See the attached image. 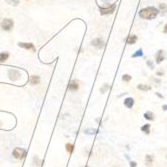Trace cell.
<instances>
[{"label":"cell","instance_id":"21","mask_svg":"<svg viewBox=\"0 0 167 167\" xmlns=\"http://www.w3.org/2000/svg\"><path fill=\"white\" fill-rule=\"evenodd\" d=\"M140 56H143V52H142V49H139L137 50L135 53L132 55V57H140Z\"/></svg>","mask_w":167,"mask_h":167},{"label":"cell","instance_id":"15","mask_svg":"<svg viewBox=\"0 0 167 167\" xmlns=\"http://www.w3.org/2000/svg\"><path fill=\"white\" fill-rule=\"evenodd\" d=\"M136 41H137V36H136V35H130V36L127 37V40H126V42L128 44H134Z\"/></svg>","mask_w":167,"mask_h":167},{"label":"cell","instance_id":"20","mask_svg":"<svg viewBox=\"0 0 167 167\" xmlns=\"http://www.w3.org/2000/svg\"><path fill=\"white\" fill-rule=\"evenodd\" d=\"M7 3L11 4V5L15 6V5H18L19 4V0H6Z\"/></svg>","mask_w":167,"mask_h":167},{"label":"cell","instance_id":"8","mask_svg":"<svg viewBox=\"0 0 167 167\" xmlns=\"http://www.w3.org/2000/svg\"><path fill=\"white\" fill-rule=\"evenodd\" d=\"M153 161H154L153 155L150 154L145 155V165H146V167H151L152 164H153Z\"/></svg>","mask_w":167,"mask_h":167},{"label":"cell","instance_id":"22","mask_svg":"<svg viewBox=\"0 0 167 167\" xmlns=\"http://www.w3.org/2000/svg\"><path fill=\"white\" fill-rule=\"evenodd\" d=\"M131 78H132V77H131L130 75H128V74H124L123 76H122V80L125 81V82H129L131 80Z\"/></svg>","mask_w":167,"mask_h":167},{"label":"cell","instance_id":"17","mask_svg":"<svg viewBox=\"0 0 167 167\" xmlns=\"http://www.w3.org/2000/svg\"><path fill=\"white\" fill-rule=\"evenodd\" d=\"M98 132H99V131L95 130V129H93V128H88V129H85V130H84V133L87 134V135H94V134H96Z\"/></svg>","mask_w":167,"mask_h":167},{"label":"cell","instance_id":"23","mask_svg":"<svg viewBox=\"0 0 167 167\" xmlns=\"http://www.w3.org/2000/svg\"><path fill=\"white\" fill-rule=\"evenodd\" d=\"M147 65H148V67L151 68V69H153V68H154L153 63H152V61H150V60H148V61H147Z\"/></svg>","mask_w":167,"mask_h":167},{"label":"cell","instance_id":"30","mask_svg":"<svg viewBox=\"0 0 167 167\" xmlns=\"http://www.w3.org/2000/svg\"><path fill=\"white\" fill-rule=\"evenodd\" d=\"M102 1H104V2H109L110 0H102Z\"/></svg>","mask_w":167,"mask_h":167},{"label":"cell","instance_id":"33","mask_svg":"<svg viewBox=\"0 0 167 167\" xmlns=\"http://www.w3.org/2000/svg\"><path fill=\"white\" fill-rule=\"evenodd\" d=\"M166 158H167V156H166Z\"/></svg>","mask_w":167,"mask_h":167},{"label":"cell","instance_id":"29","mask_svg":"<svg viewBox=\"0 0 167 167\" xmlns=\"http://www.w3.org/2000/svg\"><path fill=\"white\" fill-rule=\"evenodd\" d=\"M156 74H157V75H158V76H159V75H163V72H161V71H160V72H159V71H158V72H157V73H156Z\"/></svg>","mask_w":167,"mask_h":167},{"label":"cell","instance_id":"11","mask_svg":"<svg viewBox=\"0 0 167 167\" xmlns=\"http://www.w3.org/2000/svg\"><path fill=\"white\" fill-rule=\"evenodd\" d=\"M164 59H165V56H164L163 50H159L158 52H157V55H156V62L157 63H160Z\"/></svg>","mask_w":167,"mask_h":167},{"label":"cell","instance_id":"1","mask_svg":"<svg viewBox=\"0 0 167 167\" xmlns=\"http://www.w3.org/2000/svg\"><path fill=\"white\" fill-rule=\"evenodd\" d=\"M159 13V10L155 7H146L139 11V16L144 19H154Z\"/></svg>","mask_w":167,"mask_h":167},{"label":"cell","instance_id":"25","mask_svg":"<svg viewBox=\"0 0 167 167\" xmlns=\"http://www.w3.org/2000/svg\"><path fill=\"white\" fill-rule=\"evenodd\" d=\"M159 7H160V9H162V10H166L167 9V6L165 5V4H160Z\"/></svg>","mask_w":167,"mask_h":167},{"label":"cell","instance_id":"7","mask_svg":"<svg viewBox=\"0 0 167 167\" xmlns=\"http://www.w3.org/2000/svg\"><path fill=\"white\" fill-rule=\"evenodd\" d=\"M18 46L21 47V48L26 49V50L35 51V46H34L32 43H25V42H19V43H18Z\"/></svg>","mask_w":167,"mask_h":167},{"label":"cell","instance_id":"19","mask_svg":"<svg viewBox=\"0 0 167 167\" xmlns=\"http://www.w3.org/2000/svg\"><path fill=\"white\" fill-rule=\"evenodd\" d=\"M65 148H66L67 152H69V153H72V152H73V149H74V144H71V143H67L66 146H65Z\"/></svg>","mask_w":167,"mask_h":167},{"label":"cell","instance_id":"24","mask_svg":"<svg viewBox=\"0 0 167 167\" xmlns=\"http://www.w3.org/2000/svg\"><path fill=\"white\" fill-rule=\"evenodd\" d=\"M129 166L130 167H137V163L135 161H130L129 162Z\"/></svg>","mask_w":167,"mask_h":167},{"label":"cell","instance_id":"18","mask_svg":"<svg viewBox=\"0 0 167 167\" xmlns=\"http://www.w3.org/2000/svg\"><path fill=\"white\" fill-rule=\"evenodd\" d=\"M137 88L139 89V90H142V91H149V90H151V87L148 86V85H143V84H139V85L137 86Z\"/></svg>","mask_w":167,"mask_h":167},{"label":"cell","instance_id":"32","mask_svg":"<svg viewBox=\"0 0 167 167\" xmlns=\"http://www.w3.org/2000/svg\"><path fill=\"white\" fill-rule=\"evenodd\" d=\"M86 167H89V166H86Z\"/></svg>","mask_w":167,"mask_h":167},{"label":"cell","instance_id":"2","mask_svg":"<svg viewBox=\"0 0 167 167\" xmlns=\"http://www.w3.org/2000/svg\"><path fill=\"white\" fill-rule=\"evenodd\" d=\"M0 26H1V28L4 31H10V30H12V28L14 26V22L10 18H5V19L2 20Z\"/></svg>","mask_w":167,"mask_h":167},{"label":"cell","instance_id":"5","mask_svg":"<svg viewBox=\"0 0 167 167\" xmlns=\"http://www.w3.org/2000/svg\"><path fill=\"white\" fill-rule=\"evenodd\" d=\"M115 4H112L111 6L106 7V8H100V13L103 14V15H107V14H111L114 12L115 10Z\"/></svg>","mask_w":167,"mask_h":167},{"label":"cell","instance_id":"10","mask_svg":"<svg viewBox=\"0 0 167 167\" xmlns=\"http://www.w3.org/2000/svg\"><path fill=\"white\" fill-rule=\"evenodd\" d=\"M124 105L127 108H132L134 105V99L131 97H127L125 100H124Z\"/></svg>","mask_w":167,"mask_h":167},{"label":"cell","instance_id":"14","mask_svg":"<svg viewBox=\"0 0 167 167\" xmlns=\"http://www.w3.org/2000/svg\"><path fill=\"white\" fill-rule=\"evenodd\" d=\"M9 58V53L8 52H1L0 53V63H3Z\"/></svg>","mask_w":167,"mask_h":167},{"label":"cell","instance_id":"28","mask_svg":"<svg viewBox=\"0 0 167 167\" xmlns=\"http://www.w3.org/2000/svg\"><path fill=\"white\" fill-rule=\"evenodd\" d=\"M164 33H167V24L165 25V27H164Z\"/></svg>","mask_w":167,"mask_h":167},{"label":"cell","instance_id":"13","mask_svg":"<svg viewBox=\"0 0 167 167\" xmlns=\"http://www.w3.org/2000/svg\"><path fill=\"white\" fill-rule=\"evenodd\" d=\"M143 117H144V118L146 119V120H149V121H153L154 119H155L154 114L152 113V112H150V111L145 112L144 115H143Z\"/></svg>","mask_w":167,"mask_h":167},{"label":"cell","instance_id":"12","mask_svg":"<svg viewBox=\"0 0 167 167\" xmlns=\"http://www.w3.org/2000/svg\"><path fill=\"white\" fill-rule=\"evenodd\" d=\"M40 82V77L37 76V75H33V76L30 77V84L32 85H37Z\"/></svg>","mask_w":167,"mask_h":167},{"label":"cell","instance_id":"26","mask_svg":"<svg viewBox=\"0 0 167 167\" xmlns=\"http://www.w3.org/2000/svg\"><path fill=\"white\" fill-rule=\"evenodd\" d=\"M156 95L158 96V97H160V98H163V96H162V94L160 93H158V92H156Z\"/></svg>","mask_w":167,"mask_h":167},{"label":"cell","instance_id":"9","mask_svg":"<svg viewBox=\"0 0 167 167\" xmlns=\"http://www.w3.org/2000/svg\"><path fill=\"white\" fill-rule=\"evenodd\" d=\"M68 88H69V90H71V91H76V90H78V88H79L78 82H77L76 80H72V81L69 83V85H68Z\"/></svg>","mask_w":167,"mask_h":167},{"label":"cell","instance_id":"31","mask_svg":"<svg viewBox=\"0 0 167 167\" xmlns=\"http://www.w3.org/2000/svg\"><path fill=\"white\" fill-rule=\"evenodd\" d=\"M1 125H2V123H1V122H0V127H1Z\"/></svg>","mask_w":167,"mask_h":167},{"label":"cell","instance_id":"4","mask_svg":"<svg viewBox=\"0 0 167 167\" xmlns=\"http://www.w3.org/2000/svg\"><path fill=\"white\" fill-rule=\"evenodd\" d=\"M8 78L12 81L18 80L20 78V72L15 69H10L8 71Z\"/></svg>","mask_w":167,"mask_h":167},{"label":"cell","instance_id":"3","mask_svg":"<svg viewBox=\"0 0 167 167\" xmlns=\"http://www.w3.org/2000/svg\"><path fill=\"white\" fill-rule=\"evenodd\" d=\"M12 154L16 159L21 160V159H24L25 156H26V150L23 149V148H20V147H16L15 149L13 150Z\"/></svg>","mask_w":167,"mask_h":167},{"label":"cell","instance_id":"27","mask_svg":"<svg viewBox=\"0 0 167 167\" xmlns=\"http://www.w3.org/2000/svg\"><path fill=\"white\" fill-rule=\"evenodd\" d=\"M162 109H163L164 111H165V110H167V105H163V106H162Z\"/></svg>","mask_w":167,"mask_h":167},{"label":"cell","instance_id":"6","mask_svg":"<svg viewBox=\"0 0 167 167\" xmlns=\"http://www.w3.org/2000/svg\"><path fill=\"white\" fill-rule=\"evenodd\" d=\"M91 45L96 47V48L100 49L104 46V41H103V39H101V38H96V39H94V40H92V42H91Z\"/></svg>","mask_w":167,"mask_h":167},{"label":"cell","instance_id":"16","mask_svg":"<svg viewBox=\"0 0 167 167\" xmlns=\"http://www.w3.org/2000/svg\"><path fill=\"white\" fill-rule=\"evenodd\" d=\"M141 131L144 132L145 134H147V135H149L150 134V125L149 124H144V125L141 127Z\"/></svg>","mask_w":167,"mask_h":167}]
</instances>
